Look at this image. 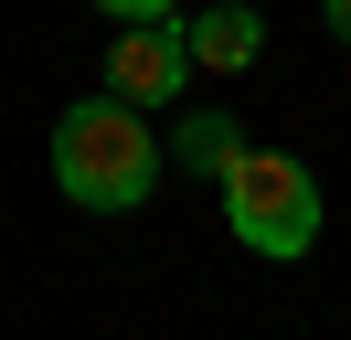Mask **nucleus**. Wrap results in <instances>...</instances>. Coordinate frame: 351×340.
Instances as JSON below:
<instances>
[{
    "label": "nucleus",
    "instance_id": "obj_7",
    "mask_svg": "<svg viewBox=\"0 0 351 340\" xmlns=\"http://www.w3.org/2000/svg\"><path fill=\"white\" fill-rule=\"evenodd\" d=\"M319 21H330V42H351V0H319Z\"/></svg>",
    "mask_w": 351,
    "mask_h": 340
},
{
    "label": "nucleus",
    "instance_id": "obj_2",
    "mask_svg": "<svg viewBox=\"0 0 351 340\" xmlns=\"http://www.w3.org/2000/svg\"><path fill=\"white\" fill-rule=\"evenodd\" d=\"M223 223H234V245L266 255V266L308 255V245H319V181H308V160H287V149H245V160L223 170Z\"/></svg>",
    "mask_w": 351,
    "mask_h": 340
},
{
    "label": "nucleus",
    "instance_id": "obj_4",
    "mask_svg": "<svg viewBox=\"0 0 351 340\" xmlns=\"http://www.w3.org/2000/svg\"><path fill=\"white\" fill-rule=\"evenodd\" d=\"M181 32H192V64H213V75H245V64L266 53V11H256V0H213V11H181Z\"/></svg>",
    "mask_w": 351,
    "mask_h": 340
},
{
    "label": "nucleus",
    "instance_id": "obj_5",
    "mask_svg": "<svg viewBox=\"0 0 351 340\" xmlns=\"http://www.w3.org/2000/svg\"><path fill=\"white\" fill-rule=\"evenodd\" d=\"M234 160H245V127L223 117V106H192V117L171 127V170H192V181H223Z\"/></svg>",
    "mask_w": 351,
    "mask_h": 340
},
{
    "label": "nucleus",
    "instance_id": "obj_3",
    "mask_svg": "<svg viewBox=\"0 0 351 340\" xmlns=\"http://www.w3.org/2000/svg\"><path fill=\"white\" fill-rule=\"evenodd\" d=\"M181 85H192V32H181V11L171 21H117V42H107V96L171 106Z\"/></svg>",
    "mask_w": 351,
    "mask_h": 340
},
{
    "label": "nucleus",
    "instance_id": "obj_1",
    "mask_svg": "<svg viewBox=\"0 0 351 340\" xmlns=\"http://www.w3.org/2000/svg\"><path fill=\"white\" fill-rule=\"evenodd\" d=\"M160 160L171 149L149 138V106H128V96H86L53 117V181L75 212H138L160 191Z\"/></svg>",
    "mask_w": 351,
    "mask_h": 340
},
{
    "label": "nucleus",
    "instance_id": "obj_6",
    "mask_svg": "<svg viewBox=\"0 0 351 340\" xmlns=\"http://www.w3.org/2000/svg\"><path fill=\"white\" fill-rule=\"evenodd\" d=\"M96 11H117V21H171L181 0H96Z\"/></svg>",
    "mask_w": 351,
    "mask_h": 340
}]
</instances>
